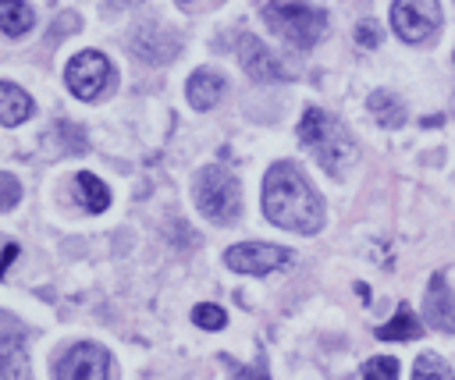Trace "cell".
Segmentation results:
<instances>
[{
    "label": "cell",
    "instance_id": "obj_1",
    "mask_svg": "<svg viewBox=\"0 0 455 380\" xmlns=\"http://www.w3.org/2000/svg\"><path fill=\"white\" fill-rule=\"evenodd\" d=\"M263 213L270 224L299 234H316L323 227V199L288 160L274 163L263 178Z\"/></svg>",
    "mask_w": 455,
    "mask_h": 380
},
{
    "label": "cell",
    "instance_id": "obj_2",
    "mask_svg": "<svg viewBox=\"0 0 455 380\" xmlns=\"http://www.w3.org/2000/svg\"><path fill=\"white\" fill-rule=\"evenodd\" d=\"M299 142L316 156V163L331 174L341 178L355 163V142L352 135L320 107H309L299 121Z\"/></svg>",
    "mask_w": 455,
    "mask_h": 380
},
{
    "label": "cell",
    "instance_id": "obj_3",
    "mask_svg": "<svg viewBox=\"0 0 455 380\" xmlns=\"http://www.w3.org/2000/svg\"><path fill=\"white\" fill-rule=\"evenodd\" d=\"M263 21L295 50L316 46V39L327 32V14L302 0H270L263 7Z\"/></svg>",
    "mask_w": 455,
    "mask_h": 380
},
{
    "label": "cell",
    "instance_id": "obj_4",
    "mask_svg": "<svg viewBox=\"0 0 455 380\" xmlns=\"http://www.w3.org/2000/svg\"><path fill=\"white\" fill-rule=\"evenodd\" d=\"M196 206L210 224H235L242 213V188L228 167H203L196 178Z\"/></svg>",
    "mask_w": 455,
    "mask_h": 380
},
{
    "label": "cell",
    "instance_id": "obj_5",
    "mask_svg": "<svg viewBox=\"0 0 455 380\" xmlns=\"http://www.w3.org/2000/svg\"><path fill=\"white\" fill-rule=\"evenodd\" d=\"M64 82H68V89H71L78 99H100V96H107L110 85H114V67H110V60H107L103 53L82 50L78 57H71Z\"/></svg>",
    "mask_w": 455,
    "mask_h": 380
},
{
    "label": "cell",
    "instance_id": "obj_6",
    "mask_svg": "<svg viewBox=\"0 0 455 380\" xmlns=\"http://www.w3.org/2000/svg\"><path fill=\"white\" fill-rule=\"evenodd\" d=\"M391 28L405 43H423L441 28V4L437 0H395Z\"/></svg>",
    "mask_w": 455,
    "mask_h": 380
},
{
    "label": "cell",
    "instance_id": "obj_7",
    "mask_svg": "<svg viewBox=\"0 0 455 380\" xmlns=\"http://www.w3.org/2000/svg\"><path fill=\"white\" fill-rule=\"evenodd\" d=\"M224 263L231 270H238V273L263 277V273L291 263V249H284V245H263V241H245V245H231L224 252Z\"/></svg>",
    "mask_w": 455,
    "mask_h": 380
},
{
    "label": "cell",
    "instance_id": "obj_8",
    "mask_svg": "<svg viewBox=\"0 0 455 380\" xmlns=\"http://www.w3.org/2000/svg\"><path fill=\"white\" fill-rule=\"evenodd\" d=\"M53 373L60 380H103L110 376V355L100 344H75L71 352H64V359H57Z\"/></svg>",
    "mask_w": 455,
    "mask_h": 380
},
{
    "label": "cell",
    "instance_id": "obj_9",
    "mask_svg": "<svg viewBox=\"0 0 455 380\" xmlns=\"http://www.w3.org/2000/svg\"><path fill=\"white\" fill-rule=\"evenodd\" d=\"M178 50H181V39L160 21H146L132 36V53L149 60V64H167V60H174Z\"/></svg>",
    "mask_w": 455,
    "mask_h": 380
},
{
    "label": "cell",
    "instance_id": "obj_10",
    "mask_svg": "<svg viewBox=\"0 0 455 380\" xmlns=\"http://www.w3.org/2000/svg\"><path fill=\"white\" fill-rule=\"evenodd\" d=\"M238 60H242L245 75L256 78V82H281V78H288V71H284L281 60L263 46V39H256V36H249V32L238 39Z\"/></svg>",
    "mask_w": 455,
    "mask_h": 380
},
{
    "label": "cell",
    "instance_id": "obj_11",
    "mask_svg": "<svg viewBox=\"0 0 455 380\" xmlns=\"http://www.w3.org/2000/svg\"><path fill=\"white\" fill-rule=\"evenodd\" d=\"M0 373L4 376H28V366H25V327L11 313H0Z\"/></svg>",
    "mask_w": 455,
    "mask_h": 380
},
{
    "label": "cell",
    "instance_id": "obj_12",
    "mask_svg": "<svg viewBox=\"0 0 455 380\" xmlns=\"http://www.w3.org/2000/svg\"><path fill=\"white\" fill-rule=\"evenodd\" d=\"M423 313H427L430 327H437L444 334H455V295L448 291L444 273L430 277V288H427V298H423Z\"/></svg>",
    "mask_w": 455,
    "mask_h": 380
},
{
    "label": "cell",
    "instance_id": "obj_13",
    "mask_svg": "<svg viewBox=\"0 0 455 380\" xmlns=\"http://www.w3.org/2000/svg\"><path fill=\"white\" fill-rule=\"evenodd\" d=\"M185 92H188V103H192L196 110H210V107H217V99L224 96V78H220L217 71L199 67V71L188 78Z\"/></svg>",
    "mask_w": 455,
    "mask_h": 380
},
{
    "label": "cell",
    "instance_id": "obj_14",
    "mask_svg": "<svg viewBox=\"0 0 455 380\" xmlns=\"http://www.w3.org/2000/svg\"><path fill=\"white\" fill-rule=\"evenodd\" d=\"M32 117V99L25 89L0 82V124H21Z\"/></svg>",
    "mask_w": 455,
    "mask_h": 380
},
{
    "label": "cell",
    "instance_id": "obj_15",
    "mask_svg": "<svg viewBox=\"0 0 455 380\" xmlns=\"http://www.w3.org/2000/svg\"><path fill=\"white\" fill-rule=\"evenodd\" d=\"M75 199L82 202V210H89V213H100V210H107V202H110V192H107V185H103L96 174L82 170V174L75 178Z\"/></svg>",
    "mask_w": 455,
    "mask_h": 380
},
{
    "label": "cell",
    "instance_id": "obj_16",
    "mask_svg": "<svg viewBox=\"0 0 455 380\" xmlns=\"http://www.w3.org/2000/svg\"><path fill=\"white\" fill-rule=\"evenodd\" d=\"M419 334H423V327L416 323V316H412L409 305H398L395 316L377 330L380 341H412V337H419Z\"/></svg>",
    "mask_w": 455,
    "mask_h": 380
},
{
    "label": "cell",
    "instance_id": "obj_17",
    "mask_svg": "<svg viewBox=\"0 0 455 380\" xmlns=\"http://www.w3.org/2000/svg\"><path fill=\"white\" fill-rule=\"evenodd\" d=\"M36 25V11L21 0H0V28L7 36H25Z\"/></svg>",
    "mask_w": 455,
    "mask_h": 380
},
{
    "label": "cell",
    "instance_id": "obj_18",
    "mask_svg": "<svg viewBox=\"0 0 455 380\" xmlns=\"http://www.w3.org/2000/svg\"><path fill=\"white\" fill-rule=\"evenodd\" d=\"M370 114H373L377 124H384V128L405 124V107H402V99H398L395 92H384V89L370 96Z\"/></svg>",
    "mask_w": 455,
    "mask_h": 380
},
{
    "label": "cell",
    "instance_id": "obj_19",
    "mask_svg": "<svg viewBox=\"0 0 455 380\" xmlns=\"http://www.w3.org/2000/svg\"><path fill=\"white\" fill-rule=\"evenodd\" d=\"M192 323H199L203 330H220L228 323V313L220 305H213V302H203V305L192 309Z\"/></svg>",
    "mask_w": 455,
    "mask_h": 380
},
{
    "label": "cell",
    "instance_id": "obj_20",
    "mask_svg": "<svg viewBox=\"0 0 455 380\" xmlns=\"http://www.w3.org/2000/svg\"><path fill=\"white\" fill-rule=\"evenodd\" d=\"M412 376H441V380H451V366L437 355H419L416 366H412Z\"/></svg>",
    "mask_w": 455,
    "mask_h": 380
},
{
    "label": "cell",
    "instance_id": "obj_21",
    "mask_svg": "<svg viewBox=\"0 0 455 380\" xmlns=\"http://www.w3.org/2000/svg\"><path fill=\"white\" fill-rule=\"evenodd\" d=\"M363 376L395 380V376H398V362H395V359H370V362H363Z\"/></svg>",
    "mask_w": 455,
    "mask_h": 380
},
{
    "label": "cell",
    "instance_id": "obj_22",
    "mask_svg": "<svg viewBox=\"0 0 455 380\" xmlns=\"http://www.w3.org/2000/svg\"><path fill=\"white\" fill-rule=\"evenodd\" d=\"M21 199V185L14 174H0V210H11Z\"/></svg>",
    "mask_w": 455,
    "mask_h": 380
},
{
    "label": "cell",
    "instance_id": "obj_23",
    "mask_svg": "<svg viewBox=\"0 0 455 380\" xmlns=\"http://www.w3.org/2000/svg\"><path fill=\"white\" fill-rule=\"evenodd\" d=\"M355 39H359V46H366V50H370V46H377V43H380V28H377L373 21H363V25L355 28Z\"/></svg>",
    "mask_w": 455,
    "mask_h": 380
},
{
    "label": "cell",
    "instance_id": "obj_24",
    "mask_svg": "<svg viewBox=\"0 0 455 380\" xmlns=\"http://www.w3.org/2000/svg\"><path fill=\"white\" fill-rule=\"evenodd\" d=\"M14 256H18V245H7V249H4V256H0V277H4V270H7V263H11Z\"/></svg>",
    "mask_w": 455,
    "mask_h": 380
},
{
    "label": "cell",
    "instance_id": "obj_25",
    "mask_svg": "<svg viewBox=\"0 0 455 380\" xmlns=\"http://www.w3.org/2000/svg\"><path fill=\"white\" fill-rule=\"evenodd\" d=\"M110 7H132V4H139V0H107Z\"/></svg>",
    "mask_w": 455,
    "mask_h": 380
}]
</instances>
